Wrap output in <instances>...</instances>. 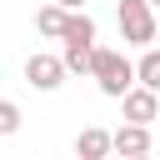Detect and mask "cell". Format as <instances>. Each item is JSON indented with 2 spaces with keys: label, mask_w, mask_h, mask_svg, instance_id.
Returning a JSON list of instances; mask_svg holds the SVG:
<instances>
[{
  "label": "cell",
  "mask_w": 160,
  "mask_h": 160,
  "mask_svg": "<svg viewBox=\"0 0 160 160\" xmlns=\"http://www.w3.org/2000/svg\"><path fill=\"white\" fill-rule=\"evenodd\" d=\"M90 75H95V85H100V95H110V100H120L140 75H135V60H125L120 50H110V45H95V65H90Z\"/></svg>",
  "instance_id": "1"
},
{
  "label": "cell",
  "mask_w": 160,
  "mask_h": 160,
  "mask_svg": "<svg viewBox=\"0 0 160 160\" xmlns=\"http://www.w3.org/2000/svg\"><path fill=\"white\" fill-rule=\"evenodd\" d=\"M115 15H120V40H125V45H140V50H145V45L160 35V20H155V5H150V0H120Z\"/></svg>",
  "instance_id": "2"
},
{
  "label": "cell",
  "mask_w": 160,
  "mask_h": 160,
  "mask_svg": "<svg viewBox=\"0 0 160 160\" xmlns=\"http://www.w3.org/2000/svg\"><path fill=\"white\" fill-rule=\"evenodd\" d=\"M65 75H70L65 55H30V60H25V85H30V90H60Z\"/></svg>",
  "instance_id": "3"
},
{
  "label": "cell",
  "mask_w": 160,
  "mask_h": 160,
  "mask_svg": "<svg viewBox=\"0 0 160 160\" xmlns=\"http://www.w3.org/2000/svg\"><path fill=\"white\" fill-rule=\"evenodd\" d=\"M120 115H125V120H140V125L160 120V90H150V85L135 80V85L120 95Z\"/></svg>",
  "instance_id": "4"
},
{
  "label": "cell",
  "mask_w": 160,
  "mask_h": 160,
  "mask_svg": "<svg viewBox=\"0 0 160 160\" xmlns=\"http://www.w3.org/2000/svg\"><path fill=\"white\" fill-rule=\"evenodd\" d=\"M75 155H80V160H105V155H115V130L85 125V130L75 135Z\"/></svg>",
  "instance_id": "5"
},
{
  "label": "cell",
  "mask_w": 160,
  "mask_h": 160,
  "mask_svg": "<svg viewBox=\"0 0 160 160\" xmlns=\"http://www.w3.org/2000/svg\"><path fill=\"white\" fill-rule=\"evenodd\" d=\"M150 125H140V120H125L120 130H115V155H150Z\"/></svg>",
  "instance_id": "6"
},
{
  "label": "cell",
  "mask_w": 160,
  "mask_h": 160,
  "mask_svg": "<svg viewBox=\"0 0 160 160\" xmlns=\"http://www.w3.org/2000/svg\"><path fill=\"white\" fill-rule=\"evenodd\" d=\"M65 25H70V10H65L60 0H50V5L35 15V30H40V35H55V40H65Z\"/></svg>",
  "instance_id": "7"
},
{
  "label": "cell",
  "mask_w": 160,
  "mask_h": 160,
  "mask_svg": "<svg viewBox=\"0 0 160 160\" xmlns=\"http://www.w3.org/2000/svg\"><path fill=\"white\" fill-rule=\"evenodd\" d=\"M65 65H70L75 75H90V65H95V45H80V40H65Z\"/></svg>",
  "instance_id": "8"
},
{
  "label": "cell",
  "mask_w": 160,
  "mask_h": 160,
  "mask_svg": "<svg viewBox=\"0 0 160 160\" xmlns=\"http://www.w3.org/2000/svg\"><path fill=\"white\" fill-rule=\"evenodd\" d=\"M65 40H80V45H95V20L85 10H70V25H65Z\"/></svg>",
  "instance_id": "9"
},
{
  "label": "cell",
  "mask_w": 160,
  "mask_h": 160,
  "mask_svg": "<svg viewBox=\"0 0 160 160\" xmlns=\"http://www.w3.org/2000/svg\"><path fill=\"white\" fill-rule=\"evenodd\" d=\"M135 75H140V85L160 90V50H150V45H145V55L135 60Z\"/></svg>",
  "instance_id": "10"
},
{
  "label": "cell",
  "mask_w": 160,
  "mask_h": 160,
  "mask_svg": "<svg viewBox=\"0 0 160 160\" xmlns=\"http://www.w3.org/2000/svg\"><path fill=\"white\" fill-rule=\"evenodd\" d=\"M15 130H20V105L0 100V135H15Z\"/></svg>",
  "instance_id": "11"
},
{
  "label": "cell",
  "mask_w": 160,
  "mask_h": 160,
  "mask_svg": "<svg viewBox=\"0 0 160 160\" xmlns=\"http://www.w3.org/2000/svg\"><path fill=\"white\" fill-rule=\"evenodd\" d=\"M60 5H65V10H85V0H60Z\"/></svg>",
  "instance_id": "12"
},
{
  "label": "cell",
  "mask_w": 160,
  "mask_h": 160,
  "mask_svg": "<svg viewBox=\"0 0 160 160\" xmlns=\"http://www.w3.org/2000/svg\"><path fill=\"white\" fill-rule=\"evenodd\" d=\"M150 5H155V10H160V0H150Z\"/></svg>",
  "instance_id": "13"
}]
</instances>
